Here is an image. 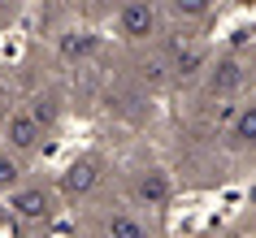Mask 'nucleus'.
Instances as JSON below:
<instances>
[{
  "label": "nucleus",
  "instance_id": "nucleus-1",
  "mask_svg": "<svg viewBox=\"0 0 256 238\" xmlns=\"http://www.w3.org/2000/svg\"><path fill=\"white\" fill-rule=\"evenodd\" d=\"M118 30L126 39H148L161 30V9L148 4V0H135V4H122L118 9Z\"/></svg>",
  "mask_w": 256,
  "mask_h": 238
},
{
  "label": "nucleus",
  "instance_id": "nucleus-2",
  "mask_svg": "<svg viewBox=\"0 0 256 238\" xmlns=\"http://www.w3.org/2000/svg\"><path fill=\"white\" fill-rule=\"evenodd\" d=\"M4 143H9V152H14V156H26V152H35V147L44 143V130L30 121L26 108H18V113H9V117H4Z\"/></svg>",
  "mask_w": 256,
  "mask_h": 238
},
{
  "label": "nucleus",
  "instance_id": "nucleus-3",
  "mask_svg": "<svg viewBox=\"0 0 256 238\" xmlns=\"http://www.w3.org/2000/svg\"><path fill=\"white\" fill-rule=\"evenodd\" d=\"M130 195H135L139 204H148V208H165L170 195H174L170 173H161V169H139L135 178H130Z\"/></svg>",
  "mask_w": 256,
  "mask_h": 238
},
{
  "label": "nucleus",
  "instance_id": "nucleus-4",
  "mask_svg": "<svg viewBox=\"0 0 256 238\" xmlns=\"http://www.w3.org/2000/svg\"><path fill=\"white\" fill-rule=\"evenodd\" d=\"M243 87V65L234 56H222L217 65H208V78H204V91L213 100H234V91Z\"/></svg>",
  "mask_w": 256,
  "mask_h": 238
},
{
  "label": "nucleus",
  "instance_id": "nucleus-5",
  "mask_svg": "<svg viewBox=\"0 0 256 238\" xmlns=\"http://www.w3.org/2000/svg\"><path fill=\"white\" fill-rule=\"evenodd\" d=\"M200 69H208V52H204L200 43H191V39H174V48H170V74L178 82H187Z\"/></svg>",
  "mask_w": 256,
  "mask_h": 238
},
{
  "label": "nucleus",
  "instance_id": "nucleus-6",
  "mask_svg": "<svg viewBox=\"0 0 256 238\" xmlns=\"http://www.w3.org/2000/svg\"><path fill=\"white\" fill-rule=\"evenodd\" d=\"M9 208L22 217V221H48L52 217V195L44 186H18L9 195Z\"/></svg>",
  "mask_w": 256,
  "mask_h": 238
},
{
  "label": "nucleus",
  "instance_id": "nucleus-7",
  "mask_svg": "<svg viewBox=\"0 0 256 238\" xmlns=\"http://www.w3.org/2000/svg\"><path fill=\"white\" fill-rule=\"evenodd\" d=\"M96 182H100V160H96V156L74 160V165H70V169L61 173V191H66L70 199H74V195H87V191H92Z\"/></svg>",
  "mask_w": 256,
  "mask_h": 238
},
{
  "label": "nucleus",
  "instance_id": "nucleus-8",
  "mask_svg": "<svg viewBox=\"0 0 256 238\" xmlns=\"http://www.w3.org/2000/svg\"><path fill=\"white\" fill-rule=\"evenodd\" d=\"M230 147H234V152L256 147V100L239 104V117L230 121Z\"/></svg>",
  "mask_w": 256,
  "mask_h": 238
},
{
  "label": "nucleus",
  "instance_id": "nucleus-9",
  "mask_svg": "<svg viewBox=\"0 0 256 238\" xmlns=\"http://www.w3.org/2000/svg\"><path fill=\"white\" fill-rule=\"evenodd\" d=\"M56 52H61V61H87L96 52V35L92 30H66L56 39Z\"/></svg>",
  "mask_w": 256,
  "mask_h": 238
},
{
  "label": "nucleus",
  "instance_id": "nucleus-10",
  "mask_svg": "<svg viewBox=\"0 0 256 238\" xmlns=\"http://www.w3.org/2000/svg\"><path fill=\"white\" fill-rule=\"evenodd\" d=\"M104 234L108 238H148V225L139 217H130V212H113L104 221Z\"/></svg>",
  "mask_w": 256,
  "mask_h": 238
},
{
  "label": "nucleus",
  "instance_id": "nucleus-11",
  "mask_svg": "<svg viewBox=\"0 0 256 238\" xmlns=\"http://www.w3.org/2000/svg\"><path fill=\"white\" fill-rule=\"evenodd\" d=\"M18 186H22V156L0 152V191H4V195H14Z\"/></svg>",
  "mask_w": 256,
  "mask_h": 238
},
{
  "label": "nucleus",
  "instance_id": "nucleus-12",
  "mask_svg": "<svg viewBox=\"0 0 256 238\" xmlns=\"http://www.w3.org/2000/svg\"><path fill=\"white\" fill-rule=\"evenodd\" d=\"M26 113H30V121H35L40 130H48V126L56 121V95H35V100L26 104Z\"/></svg>",
  "mask_w": 256,
  "mask_h": 238
},
{
  "label": "nucleus",
  "instance_id": "nucleus-13",
  "mask_svg": "<svg viewBox=\"0 0 256 238\" xmlns=\"http://www.w3.org/2000/svg\"><path fill=\"white\" fill-rule=\"evenodd\" d=\"M234 117H239V100H213L208 104V126H226L230 130Z\"/></svg>",
  "mask_w": 256,
  "mask_h": 238
},
{
  "label": "nucleus",
  "instance_id": "nucleus-14",
  "mask_svg": "<svg viewBox=\"0 0 256 238\" xmlns=\"http://www.w3.org/2000/svg\"><path fill=\"white\" fill-rule=\"evenodd\" d=\"M170 13H174L178 22H182V17H187V22H200V17H208L213 9H208L204 0H174V4H170Z\"/></svg>",
  "mask_w": 256,
  "mask_h": 238
},
{
  "label": "nucleus",
  "instance_id": "nucleus-15",
  "mask_svg": "<svg viewBox=\"0 0 256 238\" xmlns=\"http://www.w3.org/2000/svg\"><path fill=\"white\" fill-rule=\"evenodd\" d=\"M161 78H165V65H161V61L144 65V82H161Z\"/></svg>",
  "mask_w": 256,
  "mask_h": 238
},
{
  "label": "nucleus",
  "instance_id": "nucleus-16",
  "mask_svg": "<svg viewBox=\"0 0 256 238\" xmlns=\"http://www.w3.org/2000/svg\"><path fill=\"white\" fill-rule=\"evenodd\" d=\"M0 117H9V108H4V95H0Z\"/></svg>",
  "mask_w": 256,
  "mask_h": 238
}]
</instances>
